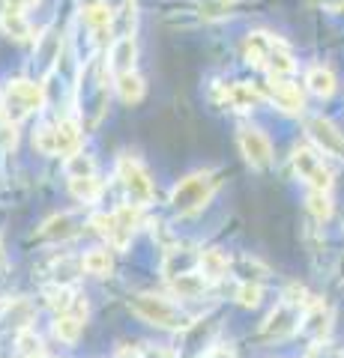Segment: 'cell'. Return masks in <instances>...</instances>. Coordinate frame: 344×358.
Listing matches in <instances>:
<instances>
[{
    "label": "cell",
    "mask_w": 344,
    "mask_h": 358,
    "mask_svg": "<svg viewBox=\"0 0 344 358\" xmlns=\"http://www.w3.org/2000/svg\"><path fill=\"white\" fill-rule=\"evenodd\" d=\"M240 150L246 155V162L258 171H266L273 164V143L261 129H240Z\"/></svg>",
    "instance_id": "cell-10"
},
{
    "label": "cell",
    "mask_w": 344,
    "mask_h": 358,
    "mask_svg": "<svg viewBox=\"0 0 344 358\" xmlns=\"http://www.w3.org/2000/svg\"><path fill=\"white\" fill-rule=\"evenodd\" d=\"M69 192H72V197L78 200V203H96V200L102 197L105 185H102V179H99V176L93 173V176L69 179Z\"/></svg>",
    "instance_id": "cell-24"
},
{
    "label": "cell",
    "mask_w": 344,
    "mask_h": 358,
    "mask_svg": "<svg viewBox=\"0 0 344 358\" xmlns=\"http://www.w3.org/2000/svg\"><path fill=\"white\" fill-rule=\"evenodd\" d=\"M54 129H57V150H60L63 159H69L72 152H78V147H81V126H78V120H72V117L57 120V122H54Z\"/></svg>",
    "instance_id": "cell-20"
},
{
    "label": "cell",
    "mask_w": 344,
    "mask_h": 358,
    "mask_svg": "<svg viewBox=\"0 0 344 358\" xmlns=\"http://www.w3.org/2000/svg\"><path fill=\"white\" fill-rule=\"evenodd\" d=\"M305 134L324 152L336 155V159H344V131L332 120H326V117H308L305 120Z\"/></svg>",
    "instance_id": "cell-9"
},
{
    "label": "cell",
    "mask_w": 344,
    "mask_h": 358,
    "mask_svg": "<svg viewBox=\"0 0 344 358\" xmlns=\"http://www.w3.org/2000/svg\"><path fill=\"white\" fill-rule=\"evenodd\" d=\"M46 108V87L36 81H27V78H13L6 81L4 93H0V114H4L9 122L27 120L30 114Z\"/></svg>",
    "instance_id": "cell-2"
},
{
    "label": "cell",
    "mask_w": 344,
    "mask_h": 358,
    "mask_svg": "<svg viewBox=\"0 0 344 358\" xmlns=\"http://www.w3.org/2000/svg\"><path fill=\"white\" fill-rule=\"evenodd\" d=\"M114 87H117L120 102H126V105H138L141 99H144V93H147V84H144V78L138 72H129V75L114 78Z\"/></svg>",
    "instance_id": "cell-23"
},
{
    "label": "cell",
    "mask_w": 344,
    "mask_h": 358,
    "mask_svg": "<svg viewBox=\"0 0 344 358\" xmlns=\"http://www.w3.org/2000/svg\"><path fill=\"white\" fill-rule=\"evenodd\" d=\"M66 176H69V179H78V176H93L96 173V164H93V159H90V155H87V152H72L69 155V159H66Z\"/></svg>",
    "instance_id": "cell-30"
},
{
    "label": "cell",
    "mask_w": 344,
    "mask_h": 358,
    "mask_svg": "<svg viewBox=\"0 0 344 358\" xmlns=\"http://www.w3.org/2000/svg\"><path fill=\"white\" fill-rule=\"evenodd\" d=\"M234 3H237V0H198L195 9H198V15L209 21V18H225L228 9Z\"/></svg>",
    "instance_id": "cell-33"
},
{
    "label": "cell",
    "mask_w": 344,
    "mask_h": 358,
    "mask_svg": "<svg viewBox=\"0 0 344 358\" xmlns=\"http://www.w3.org/2000/svg\"><path fill=\"white\" fill-rule=\"evenodd\" d=\"M305 206H308V212H312L317 221H329V218H332V200H329V192H308Z\"/></svg>",
    "instance_id": "cell-32"
},
{
    "label": "cell",
    "mask_w": 344,
    "mask_h": 358,
    "mask_svg": "<svg viewBox=\"0 0 344 358\" xmlns=\"http://www.w3.org/2000/svg\"><path fill=\"white\" fill-rule=\"evenodd\" d=\"M13 6H18V9H27V6H33V3H39V0H9Z\"/></svg>",
    "instance_id": "cell-38"
},
{
    "label": "cell",
    "mask_w": 344,
    "mask_h": 358,
    "mask_svg": "<svg viewBox=\"0 0 344 358\" xmlns=\"http://www.w3.org/2000/svg\"><path fill=\"white\" fill-rule=\"evenodd\" d=\"M303 310L305 308H299V305H294L291 299L282 296V301L270 313H266V320L261 322V338H266V341H284V338H291V334H296L299 322H303Z\"/></svg>",
    "instance_id": "cell-6"
},
{
    "label": "cell",
    "mask_w": 344,
    "mask_h": 358,
    "mask_svg": "<svg viewBox=\"0 0 344 358\" xmlns=\"http://www.w3.org/2000/svg\"><path fill=\"white\" fill-rule=\"evenodd\" d=\"M261 296H263L261 284H240L237 293H234V299L240 301L242 308H258L261 305Z\"/></svg>",
    "instance_id": "cell-34"
},
{
    "label": "cell",
    "mask_w": 344,
    "mask_h": 358,
    "mask_svg": "<svg viewBox=\"0 0 344 358\" xmlns=\"http://www.w3.org/2000/svg\"><path fill=\"white\" fill-rule=\"evenodd\" d=\"M213 102L219 108H231V110H252L263 102L261 90L252 87L246 81H234V84H216L213 87Z\"/></svg>",
    "instance_id": "cell-8"
},
{
    "label": "cell",
    "mask_w": 344,
    "mask_h": 358,
    "mask_svg": "<svg viewBox=\"0 0 344 358\" xmlns=\"http://www.w3.org/2000/svg\"><path fill=\"white\" fill-rule=\"evenodd\" d=\"M326 9H332V13H344V0H320Z\"/></svg>",
    "instance_id": "cell-37"
},
{
    "label": "cell",
    "mask_w": 344,
    "mask_h": 358,
    "mask_svg": "<svg viewBox=\"0 0 344 358\" xmlns=\"http://www.w3.org/2000/svg\"><path fill=\"white\" fill-rule=\"evenodd\" d=\"M299 331L312 341H326L332 331V305H326L324 299L312 301L303 310V322H299Z\"/></svg>",
    "instance_id": "cell-13"
},
{
    "label": "cell",
    "mask_w": 344,
    "mask_h": 358,
    "mask_svg": "<svg viewBox=\"0 0 344 358\" xmlns=\"http://www.w3.org/2000/svg\"><path fill=\"white\" fill-rule=\"evenodd\" d=\"M84 331V320L81 317H72V313H60L54 317V338L63 341V343H78Z\"/></svg>",
    "instance_id": "cell-28"
},
{
    "label": "cell",
    "mask_w": 344,
    "mask_h": 358,
    "mask_svg": "<svg viewBox=\"0 0 344 358\" xmlns=\"http://www.w3.org/2000/svg\"><path fill=\"white\" fill-rule=\"evenodd\" d=\"M30 320H33V305H30L27 299L6 301L4 313H0V326H4V329H15V334L30 329Z\"/></svg>",
    "instance_id": "cell-18"
},
{
    "label": "cell",
    "mask_w": 344,
    "mask_h": 358,
    "mask_svg": "<svg viewBox=\"0 0 344 358\" xmlns=\"http://www.w3.org/2000/svg\"><path fill=\"white\" fill-rule=\"evenodd\" d=\"M198 263H201V251L188 248V245H174V248L165 251L162 275H165V281H174V278H180V275L195 272Z\"/></svg>",
    "instance_id": "cell-15"
},
{
    "label": "cell",
    "mask_w": 344,
    "mask_h": 358,
    "mask_svg": "<svg viewBox=\"0 0 344 358\" xmlns=\"http://www.w3.org/2000/svg\"><path fill=\"white\" fill-rule=\"evenodd\" d=\"M33 147H36L42 155H60V150H57V129H54V122L39 126L36 131H33Z\"/></svg>",
    "instance_id": "cell-29"
},
{
    "label": "cell",
    "mask_w": 344,
    "mask_h": 358,
    "mask_svg": "<svg viewBox=\"0 0 344 358\" xmlns=\"http://www.w3.org/2000/svg\"><path fill=\"white\" fill-rule=\"evenodd\" d=\"M0 30H4V36L15 39V42L30 39V21L25 15V9L6 3L4 9H0Z\"/></svg>",
    "instance_id": "cell-17"
},
{
    "label": "cell",
    "mask_w": 344,
    "mask_h": 358,
    "mask_svg": "<svg viewBox=\"0 0 344 358\" xmlns=\"http://www.w3.org/2000/svg\"><path fill=\"white\" fill-rule=\"evenodd\" d=\"M42 299H46V305L57 313H72V317H87V301L75 293V289L69 284H51L42 289Z\"/></svg>",
    "instance_id": "cell-11"
},
{
    "label": "cell",
    "mask_w": 344,
    "mask_h": 358,
    "mask_svg": "<svg viewBox=\"0 0 344 358\" xmlns=\"http://www.w3.org/2000/svg\"><path fill=\"white\" fill-rule=\"evenodd\" d=\"M129 308L135 317H141L144 322H150V326L156 329H168V331H180V329H188L192 322L188 317L174 305L171 299H162L156 293H138L129 299Z\"/></svg>",
    "instance_id": "cell-4"
},
{
    "label": "cell",
    "mask_w": 344,
    "mask_h": 358,
    "mask_svg": "<svg viewBox=\"0 0 344 358\" xmlns=\"http://www.w3.org/2000/svg\"><path fill=\"white\" fill-rule=\"evenodd\" d=\"M135 60H138V45L132 36H117L114 42H111L108 48V60H105V69L120 78V75H129L135 72Z\"/></svg>",
    "instance_id": "cell-14"
},
{
    "label": "cell",
    "mask_w": 344,
    "mask_h": 358,
    "mask_svg": "<svg viewBox=\"0 0 344 358\" xmlns=\"http://www.w3.org/2000/svg\"><path fill=\"white\" fill-rule=\"evenodd\" d=\"M221 173L219 171H198L188 173L186 179L174 185L171 192V209L180 215H195L198 209H204L209 203V197L216 194V188L221 185Z\"/></svg>",
    "instance_id": "cell-3"
},
{
    "label": "cell",
    "mask_w": 344,
    "mask_h": 358,
    "mask_svg": "<svg viewBox=\"0 0 344 358\" xmlns=\"http://www.w3.org/2000/svg\"><path fill=\"white\" fill-rule=\"evenodd\" d=\"M242 54L252 66L258 69H266L273 78H282V75H291L296 69V60H294V51L287 48V42L273 36V33H263V30H254L242 42Z\"/></svg>",
    "instance_id": "cell-1"
},
{
    "label": "cell",
    "mask_w": 344,
    "mask_h": 358,
    "mask_svg": "<svg viewBox=\"0 0 344 358\" xmlns=\"http://www.w3.org/2000/svg\"><path fill=\"white\" fill-rule=\"evenodd\" d=\"M81 18L93 33H102V30H108L111 24H114V9H111L105 0H99V3L81 9Z\"/></svg>",
    "instance_id": "cell-26"
},
{
    "label": "cell",
    "mask_w": 344,
    "mask_h": 358,
    "mask_svg": "<svg viewBox=\"0 0 344 358\" xmlns=\"http://www.w3.org/2000/svg\"><path fill=\"white\" fill-rule=\"evenodd\" d=\"M231 268H234V275H240L242 284H263L266 278H270V268L261 266L258 260H252V257H240V260H231Z\"/></svg>",
    "instance_id": "cell-27"
},
{
    "label": "cell",
    "mask_w": 344,
    "mask_h": 358,
    "mask_svg": "<svg viewBox=\"0 0 344 358\" xmlns=\"http://www.w3.org/2000/svg\"><path fill=\"white\" fill-rule=\"evenodd\" d=\"M305 358H344V352H338V350H329V346H315V350L308 352Z\"/></svg>",
    "instance_id": "cell-35"
},
{
    "label": "cell",
    "mask_w": 344,
    "mask_h": 358,
    "mask_svg": "<svg viewBox=\"0 0 344 358\" xmlns=\"http://www.w3.org/2000/svg\"><path fill=\"white\" fill-rule=\"evenodd\" d=\"M198 268H201V275L209 284H216L231 272V257L225 251H219V248H207V251H201V263H198Z\"/></svg>",
    "instance_id": "cell-19"
},
{
    "label": "cell",
    "mask_w": 344,
    "mask_h": 358,
    "mask_svg": "<svg viewBox=\"0 0 344 358\" xmlns=\"http://www.w3.org/2000/svg\"><path fill=\"white\" fill-rule=\"evenodd\" d=\"M111 268H114V257H111L108 248H90V251L81 257V272L93 275V278L111 275Z\"/></svg>",
    "instance_id": "cell-25"
},
{
    "label": "cell",
    "mask_w": 344,
    "mask_h": 358,
    "mask_svg": "<svg viewBox=\"0 0 344 358\" xmlns=\"http://www.w3.org/2000/svg\"><path fill=\"white\" fill-rule=\"evenodd\" d=\"M117 179H120V185L126 188V194L132 197V203L135 206L153 203L156 188H153V179L147 173V167H144L138 159H132V155H120L117 159Z\"/></svg>",
    "instance_id": "cell-5"
},
{
    "label": "cell",
    "mask_w": 344,
    "mask_h": 358,
    "mask_svg": "<svg viewBox=\"0 0 344 358\" xmlns=\"http://www.w3.org/2000/svg\"><path fill=\"white\" fill-rule=\"evenodd\" d=\"M341 281H344V257H341Z\"/></svg>",
    "instance_id": "cell-39"
},
{
    "label": "cell",
    "mask_w": 344,
    "mask_h": 358,
    "mask_svg": "<svg viewBox=\"0 0 344 358\" xmlns=\"http://www.w3.org/2000/svg\"><path fill=\"white\" fill-rule=\"evenodd\" d=\"M336 84L338 81H336V75H332L329 66H312L308 75H305V87L312 90L317 99H329L332 93H336Z\"/></svg>",
    "instance_id": "cell-22"
},
{
    "label": "cell",
    "mask_w": 344,
    "mask_h": 358,
    "mask_svg": "<svg viewBox=\"0 0 344 358\" xmlns=\"http://www.w3.org/2000/svg\"><path fill=\"white\" fill-rule=\"evenodd\" d=\"M84 230V218L78 212H60V215H51L46 224L39 227L36 236L46 242H69Z\"/></svg>",
    "instance_id": "cell-12"
},
{
    "label": "cell",
    "mask_w": 344,
    "mask_h": 358,
    "mask_svg": "<svg viewBox=\"0 0 344 358\" xmlns=\"http://www.w3.org/2000/svg\"><path fill=\"white\" fill-rule=\"evenodd\" d=\"M15 346H18V358H42V341L33 329H25L15 334Z\"/></svg>",
    "instance_id": "cell-31"
},
{
    "label": "cell",
    "mask_w": 344,
    "mask_h": 358,
    "mask_svg": "<svg viewBox=\"0 0 344 358\" xmlns=\"http://www.w3.org/2000/svg\"><path fill=\"white\" fill-rule=\"evenodd\" d=\"M171 284V293L174 296H180V299H201L207 289H209V281L201 275V272H188V275H180V278H174Z\"/></svg>",
    "instance_id": "cell-21"
},
{
    "label": "cell",
    "mask_w": 344,
    "mask_h": 358,
    "mask_svg": "<svg viewBox=\"0 0 344 358\" xmlns=\"http://www.w3.org/2000/svg\"><path fill=\"white\" fill-rule=\"evenodd\" d=\"M198 358H237V355H234L231 346H213V350H207L204 355H198Z\"/></svg>",
    "instance_id": "cell-36"
},
{
    "label": "cell",
    "mask_w": 344,
    "mask_h": 358,
    "mask_svg": "<svg viewBox=\"0 0 344 358\" xmlns=\"http://www.w3.org/2000/svg\"><path fill=\"white\" fill-rule=\"evenodd\" d=\"M291 162H294L296 176L303 179L312 192H329V188H332V173L326 171V164L317 155V150H312V147H294Z\"/></svg>",
    "instance_id": "cell-7"
},
{
    "label": "cell",
    "mask_w": 344,
    "mask_h": 358,
    "mask_svg": "<svg viewBox=\"0 0 344 358\" xmlns=\"http://www.w3.org/2000/svg\"><path fill=\"white\" fill-rule=\"evenodd\" d=\"M42 358H48V355H42Z\"/></svg>",
    "instance_id": "cell-40"
},
{
    "label": "cell",
    "mask_w": 344,
    "mask_h": 358,
    "mask_svg": "<svg viewBox=\"0 0 344 358\" xmlns=\"http://www.w3.org/2000/svg\"><path fill=\"white\" fill-rule=\"evenodd\" d=\"M266 96H270V102L279 110H284V114H299L305 105L303 90L291 81H284V78H273V75H270V81H266Z\"/></svg>",
    "instance_id": "cell-16"
}]
</instances>
